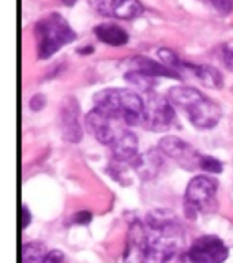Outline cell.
<instances>
[{
  "label": "cell",
  "instance_id": "obj_10",
  "mask_svg": "<svg viewBox=\"0 0 233 263\" xmlns=\"http://www.w3.org/2000/svg\"><path fill=\"white\" fill-rule=\"evenodd\" d=\"M89 3L101 15L119 20H134L143 14L139 0H89Z\"/></svg>",
  "mask_w": 233,
  "mask_h": 263
},
{
  "label": "cell",
  "instance_id": "obj_17",
  "mask_svg": "<svg viewBox=\"0 0 233 263\" xmlns=\"http://www.w3.org/2000/svg\"><path fill=\"white\" fill-rule=\"evenodd\" d=\"M94 34L101 43L112 47H122L128 43V34L126 30L115 24H101L95 26Z\"/></svg>",
  "mask_w": 233,
  "mask_h": 263
},
{
  "label": "cell",
  "instance_id": "obj_25",
  "mask_svg": "<svg viewBox=\"0 0 233 263\" xmlns=\"http://www.w3.org/2000/svg\"><path fill=\"white\" fill-rule=\"evenodd\" d=\"M30 109L32 110H41L43 108H45L47 105V99H45V96L44 95H36L33 96L32 99H30Z\"/></svg>",
  "mask_w": 233,
  "mask_h": 263
},
{
  "label": "cell",
  "instance_id": "obj_7",
  "mask_svg": "<svg viewBox=\"0 0 233 263\" xmlns=\"http://www.w3.org/2000/svg\"><path fill=\"white\" fill-rule=\"evenodd\" d=\"M228 255L229 248L214 235L198 237L188 251V259L192 263H224Z\"/></svg>",
  "mask_w": 233,
  "mask_h": 263
},
{
  "label": "cell",
  "instance_id": "obj_24",
  "mask_svg": "<svg viewBox=\"0 0 233 263\" xmlns=\"http://www.w3.org/2000/svg\"><path fill=\"white\" fill-rule=\"evenodd\" d=\"M41 263H64V254L59 250L49 251Z\"/></svg>",
  "mask_w": 233,
  "mask_h": 263
},
{
  "label": "cell",
  "instance_id": "obj_5",
  "mask_svg": "<svg viewBox=\"0 0 233 263\" xmlns=\"http://www.w3.org/2000/svg\"><path fill=\"white\" fill-rule=\"evenodd\" d=\"M217 181L209 176L201 175L188 183L186 190V206L188 216H197V213L209 212L216 204Z\"/></svg>",
  "mask_w": 233,
  "mask_h": 263
},
{
  "label": "cell",
  "instance_id": "obj_12",
  "mask_svg": "<svg viewBox=\"0 0 233 263\" xmlns=\"http://www.w3.org/2000/svg\"><path fill=\"white\" fill-rule=\"evenodd\" d=\"M112 157L118 164L131 165L138 157V138L132 131L122 128L111 143Z\"/></svg>",
  "mask_w": 233,
  "mask_h": 263
},
{
  "label": "cell",
  "instance_id": "obj_27",
  "mask_svg": "<svg viewBox=\"0 0 233 263\" xmlns=\"http://www.w3.org/2000/svg\"><path fill=\"white\" fill-rule=\"evenodd\" d=\"M74 221L76 224L86 225L91 221V213L90 212H79L74 216Z\"/></svg>",
  "mask_w": 233,
  "mask_h": 263
},
{
  "label": "cell",
  "instance_id": "obj_15",
  "mask_svg": "<svg viewBox=\"0 0 233 263\" xmlns=\"http://www.w3.org/2000/svg\"><path fill=\"white\" fill-rule=\"evenodd\" d=\"M161 154L157 150H149L146 153L139 154L137 160H135L131 166L134 168V171L139 175L141 179L143 180H151L157 176L160 171L162 168Z\"/></svg>",
  "mask_w": 233,
  "mask_h": 263
},
{
  "label": "cell",
  "instance_id": "obj_29",
  "mask_svg": "<svg viewBox=\"0 0 233 263\" xmlns=\"http://www.w3.org/2000/svg\"><path fill=\"white\" fill-rule=\"evenodd\" d=\"M76 0H63V3L66 4V6H72V4L75 3Z\"/></svg>",
  "mask_w": 233,
  "mask_h": 263
},
{
  "label": "cell",
  "instance_id": "obj_3",
  "mask_svg": "<svg viewBox=\"0 0 233 263\" xmlns=\"http://www.w3.org/2000/svg\"><path fill=\"white\" fill-rule=\"evenodd\" d=\"M169 99L186 112L188 120L197 128L201 130L213 128L214 126H217L221 119L220 106L194 87H172L169 90Z\"/></svg>",
  "mask_w": 233,
  "mask_h": 263
},
{
  "label": "cell",
  "instance_id": "obj_22",
  "mask_svg": "<svg viewBox=\"0 0 233 263\" xmlns=\"http://www.w3.org/2000/svg\"><path fill=\"white\" fill-rule=\"evenodd\" d=\"M209 2L220 14H228L232 11L233 0H209Z\"/></svg>",
  "mask_w": 233,
  "mask_h": 263
},
{
  "label": "cell",
  "instance_id": "obj_18",
  "mask_svg": "<svg viewBox=\"0 0 233 263\" xmlns=\"http://www.w3.org/2000/svg\"><path fill=\"white\" fill-rule=\"evenodd\" d=\"M124 79L130 85H132L137 90L142 91L145 95L151 93L156 86V78L147 77V75L137 72V71H127L126 75H124Z\"/></svg>",
  "mask_w": 233,
  "mask_h": 263
},
{
  "label": "cell",
  "instance_id": "obj_26",
  "mask_svg": "<svg viewBox=\"0 0 233 263\" xmlns=\"http://www.w3.org/2000/svg\"><path fill=\"white\" fill-rule=\"evenodd\" d=\"M32 221V214L29 212V209L26 206H22L21 209V229H26Z\"/></svg>",
  "mask_w": 233,
  "mask_h": 263
},
{
  "label": "cell",
  "instance_id": "obj_2",
  "mask_svg": "<svg viewBox=\"0 0 233 263\" xmlns=\"http://www.w3.org/2000/svg\"><path fill=\"white\" fill-rule=\"evenodd\" d=\"M95 108L126 126H142L145 101L130 89H104L94 95Z\"/></svg>",
  "mask_w": 233,
  "mask_h": 263
},
{
  "label": "cell",
  "instance_id": "obj_4",
  "mask_svg": "<svg viewBox=\"0 0 233 263\" xmlns=\"http://www.w3.org/2000/svg\"><path fill=\"white\" fill-rule=\"evenodd\" d=\"M34 39L38 59L47 60L64 45L71 44L76 39V33L63 16L57 12H52L37 22L34 26Z\"/></svg>",
  "mask_w": 233,
  "mask_h": 263
},
{
  "label": "cell",
  "instance_id": "obj_8",
  "mask_svg": "<svg viewBox=\"0 0 233 263\" xmlns=\"http://www.w3.org/2000/svg\"><path fill=\"white\" fill-rule=\"evenodd\" d=\"M160 152L172 158L176 164H179L183 169L195 171L201 166L202 154L194 149L190 143H187L178 137H165L160 141Z\"/></svg>",
  "mask_w": 233,
  "mask_h": 263
},
{
  "label": "cell",
  "instance_id": "obj_13",
  "mask_svg": "<svg viewBox=\"0 0 233 263\" xmlns=\"http://www.w3.org/2000/svg\"><path fill=\"white\" fill-rule=\"evenodd\" d=\"M146 225L150 231L160 235L169 236V237H173L179 229L176 214L164 209H157V210H151L147 213Z\"/></svg>",
  "mask_w": 233,
  "mask_h": 263
},
{
  "label": "cell",
  "instance_id": "obj_1",
  "mask_svg": "<svg viewBox=\"0 0 233 263\" xmlns=\"http://www.w3.org/2000/svg\"><path fill=\"white\" fill-rule=\"evenodd\" d=\"M176 252L173 237L147 231L141 221H134L128 231L124 263H166Z\"/></svg>",
  "mask_w": 233,
  "mask_h": 263
},
{
  "label": "cell",
  "instance_id": "obj_14",
  "mask_svg": "<svg viewBox=\"0 0 233 263\" xmlns=\"http://www.w3.org/2000/svg\"><path fill=\"white\" fill-rule=\"evenodd\" d=\"M130 71H137L141 74H145L147 77H165V78L170 79H182V77L179 75L178 71L172 70L164 63H158L156 60H151L145 56H135L130 60Z\"/></svg>",
  "mask_w": 233,
  "mask_h": 263
},
{
  "label": "cell",
  "instance_id": "obj_9",
  "mask_svg": "<svg viewBox=\"0 0 233 263\" xmlns=\"http://www.w3.org/2000/svg\"><path fill=\"white\" fill-rule=\"evenodd\" d=\"M79 104L75 97L68 96L63 99L59 109V127L64 141L78 143L83 137L82 127L79 123Z\"/></svg>",
  "mask_w": 233,
  "mask_h": 263
},
{
  "label": "cell",
  "instance_id": "obj_6",
  "mask_svg": "<svg viewBox=\"0 0 233 263\" xmlns=\"http://www.w3.org/2000/svg\"><path fill=\"white\" fill-rule=\"evenodd\" d=\"M146 96L147 99L145 101L142 126L156 133L169 130L176 118L173 106L169 100L154 91Z\"/></svg>",
  "mask_w": 233,
  "mask_h": 263
},
{
  "label": "cell",
  "instance_id": "obj_19",
  "mask_svg": "<svg viewBox=\"0 0 233 263\" xmlns=\"http://www.w3.org/2000/svg\"><path fill=\"white\" fill-rule=\"evenodd\" d=\"M47 248L43 243L33 241V243L25 244L21 251V263H38L47 255Z\"/></svg>",
  "mask_w": 233,
  "mask_h": 263
},
{
  "label": "cell",
  "instance_id": "obj_20",
  "mask_svg": "<svg viewBox=\"0 0 233 263\" xmlns=\"http://www.w3.org/2000/svg\"><path fill=\"white\" fill-rule=\"evenodd\" d=\"M158 56L162 60V63L169 67V68H172V70H184V62L179 59L178 56L174 55V52L169 51V49H160Z\"/></svg>",
  "mask_w": 233,
  "mask_h": 263
},
{
  "label": "cell",
  "instance_id": "obj_11",
  "mask_svg": "<svg viewBox=\"0 0 233 263\" xmlns=\"http://www.w3.org/2000/svg\"><path fill=\"white\" fill-rule=\"evenodd\" d=\"M119 122L116 119L111 118L109 115L105 114L104 110L94 108L89 112L86 116V126L89 133L103 145L111 146L115 141L116 135L122 128L116 130L115 123Z\"/></svg>",
  "mask_w": 233,
  "mask_h": 263
},
{
  "label": "cell",
  "instance_id": "obj_23",
  "mask_svg": "<svg viewBox=\"0 0 233 263\" xmlns=\"http://www.w3.org/2000/svg\"><path fill=\"white\" fill-rule=\"evenodd\" d=\"M222 63L226 67V70L233 71V48L225 47L222 48Z\"/></svg>",
  "mask_w": 233,
  "mask_h": 263
},
{
  "label": "cell",
  "instance_id": "obj_16",
  "mask_svg": "<svg viewBox=\"0 0 233 263\" xmlns=\"http://www.w3.org/2000/svg\"><path fill=\"white\" fill-rule=\"evenodd\" d=\"M184 68L190 70L192 74L198 78V81L205 85L209 89H221L224 85L221 72L211 66H205V64H192L184 62Z\"/></svg>",
  "mask_w": 233,
  "mask_h": 263
},
{
  "label": "cell",
  "instance_id": "obj_21",
  "mask_svg": "<svg viewBox=\"0 0 233 263\" xmlns=\"http://www.w3.org/2000/svg\"><path fill=\"white\" fill-rule=\"evenodd\" d=\"M199 169L210 173H221L222 172V164L218 161L217 158L211 157V156H202L201 166Z\"/></svg>",
  "mask_w": 233,
  "mask_h": 263
},
{
  "label": "cell",
  "instance_id": "obj_28",
  "mask_svg": "<svg viewBox=\"0 0 233 263\" xmlns=\"http://www.w3.org/2000/svg\"><path fill=\"white\" fill-rule=\"evenodd\" d=\"M81 53H91V52H93V48L91 47H89V48H85V49H81Z\"/></svg>",
  "mask_w": 233,
  "mask_h": 263
}]
</instances>
